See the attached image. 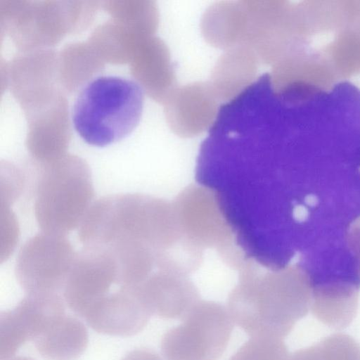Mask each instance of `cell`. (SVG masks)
<instances>
[{"instance_id":"cell-1","label":"cell","mask_w":360,"mask_h":360,"mask_svg":"<svg viewBox=\"0 0 360 360\" xmlns=\"http://www.w3.org/2000/svg\"><path fill=\"white\" fill-rule=\"evenodd\" d=\"M144 92L136 81L119 75H101L77 94L71 111L74 129L86 143L104 147L128 136L139 124Z\"/></svg>"},{"instance_id":"cell-2","label":"cell","mask_w":360,"mask_h":360,"mask_svg":"<svg viewBox=\"0 0 360 360\" xmlns=\"http://www.w3.org/2000/svg\"><path fill=\"white\" fill-rule=\"evenodd\" d=\"M162 204L137 193L104 196L93 202L78 230L84 246L113 250L158 245Z\"/></svg>"},{"instance_id":"cell-3","label":"cell","mask_w":360,"mask_h":360,"mask_svg":"<svg viewBox=\"0 0 360 360\" xmlns=\"http://www.w3.org/2000/svg\"><path fill=\"white\" fill-rule=\"evenodd\" d=\"M308 306L301 285L272 278L242 283L229 295L227 309L233 322L250 337L282 339Z\"/></svg>"},{"instance_id":"cell-4","label":"cell","mask_w":360,"mask_h":360,"mask_svg":"<svg viewBox=\"0 0 360 360\" xmlns=\"http://www.w3.org/2000/svg\"><path fill=\"white\" fill-rule=\"evenodd\" d=\"M34 194V212L41 232L66 236L79 227L93 204L94 189L87 167L65 164L46 167Z\"/></svg>"},{"instance_id":"cell-5","label":"cell","mask_w":360,"mask_h":360,"mask_svg":"<svg viewBox=\"0 0 360 360\" xmlns=\"http://www.w3.org/2000/svg\"><path fill=\"white\" fill-rule=\"evenodd\" d=\"M233 321L227 308L200 301L167 331L161 341L165 360H218L230 340Z\"/></svg>"},{"instance_id":"cell-6","label":"cell","mask_w":360,"mask_h":360,"mask_svg":"<svg viewBox=\"0 0 360 360\" xmlns=\"http://www.w3.org/2000/svg\"><path fill=\"white\" fill-rule=\"evenodd\" d=\"M76 254L65 236L38 233L18 253V282L26 294H58L64 288Z\"/></svg>"},{"instance_id":"cell-7","label":"cell","mask_w":360,"mask_h":360,"mask_svg":"<svg viewBox=\"0 0 360 360\" xmlns=\"http://www.w3.org/2000/svg\"><path fill=\"white\" fill-rule=\"evenodd\" d=\"M117 264L113 255L97 246L77 252L63 291L64 301L77 314L85 316L117 285Z\"/></svg>"},{"instance_id":"cell-8","label":"cell","mask_w":360,"mask_h":360,"mask_svg":"<svg viewBox=\"0 0 360 360\" xmlns=\"http://www.w3.org/2000/svg\"><path fill=\"white\" fill-rule=\"evenodd\" d=\"M64 302L58 294H26L14 309L1 312L0 360L14 356L65 315Z\"/></svg>"},{"instance_id":"cell-9","label":"cell","mask_w":360,"mask_h":360,"mask_svg":"<svg viewBox=\"0 0 360 360\" xmlns=\"http://www.w3.org/2000/svg\"><path fill=\"white\" fill-rule=\"evenodd\" d=\"M152 314L138 286L119 288L85 316L95 331L108 335H134L147 325Z\"/></svg>"},{"instance_id":"cell-10","label":"cell","mask_w":360,"mask_h":360,"mask_svg":"<svg viewBox=\"0 0 360 360\" xmlns=\"http://www.w3.org/2000/svg\"><path fill=\"white\" fill-rule=\"evenodd\" d=\"M169 118L174 132L182 136L205 131L217 117V96L211 84L197 83L174 89Z\"/></svg>"},{"instance_id":"cell-11","label":"cell","mask_w":360,"mask_h":360,"mask_svg":"<svg viewBox=\"0 0 360 360\" xmlns=\"http://www.w3.org/2000/svg\"><path fill=\"white\" fill-rule=\"evenodd\" d=\"M138 288L152 315L165 319L181 320L200 302L192 283L162 272H152Z\"/></svg>"},{"instance_id":"cell-12","label":"cell","mask_w":360,"mask_h":360,"mask_svg":"<svg viewBox=\"0 0 360 360\" xmlns=\"http://www.w3.org/2000/svg\"><path fill=\"white\" fill-rule=\"evenodd\" d=\"M34 342L46 360H76L86 350L89 335L79 320L65 314Z\"/></svg>"},{"instance_id":"cell-13","label":"cell","mask_w":360,"mask_h":360,"mask_svg":"<svg viewBox=\"0 0 360 360\" xmlns=\"http://www.w3.org/2000/svg\"><path fill=\"white\" fill-rule=\"evenodd\" d=\"M216 68L212 87L218 98L236 97L251 84L255 73L257 57L245 46L231 48Z\"/></svg>"},{"instance_id":"cell-14","label":"cell","mask_w":360,"mask_h":360,"mask_svg":"<svg viewBox=\"0 0 360 360\" xmlns=\"http://www.w3.org/2000/svg\"><path fill=\"white\" fill-rule=\"evenodd\" d=\"M288 356L282 339L251 337L229 360H288Z\"/></svg>"},{"instance_id":"cell-15","label":"cell","mask_w":360,"mask_h":360,"mask_svg":"<svg viewBox=\"0 0 360 360\" xmlns=\"http://www.w3.org/2000/svg\"><path fill=\"white\" fill-rule=\"evenodd\" d=\"M121 360H162L154 351L149 349H137L127 354Z\"/></svg>"},{"instance_id":"cell-16","label":"cell","mask_w":360,"mask_h":360,"mask_svg":"<svg viewBox=\"0 0 360 360\" xmlns=\"http://www.w3.org/2000/svg\"><path fill=\"white\" fill-rule=\"evenodd\" d=\"M6 360H34V359H33L32 358L28 357V356H14L11 358L6 359Z\"/></svg>"}]
</instances>
